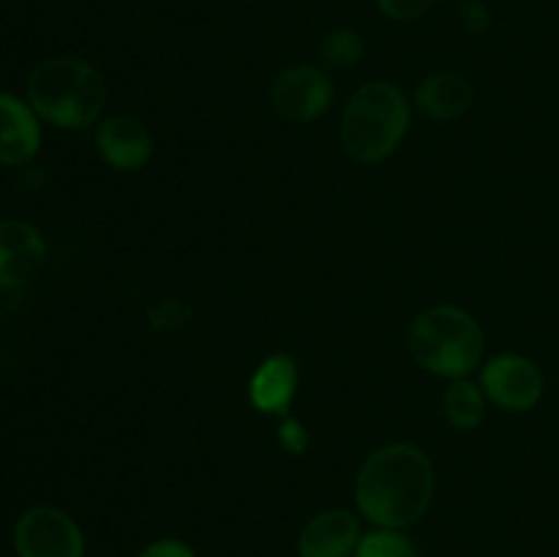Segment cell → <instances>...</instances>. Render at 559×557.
Here are the masks:
<instances>
[{
  "mask_svg": "<svg viewBox=\"0 0 559 557\" xmlns=\"http://www.w3.org/2000/svg\"><path fill=\"white\" fill-rule=\"evenodd\" d=\"M475 85L462 71H435L415 87L413 104L429 120H456L473 107Z\"/></svg>",
  "mask_w": 559,
  "mask_h": 557,
  "instance_id": "4fadbf2b",
  "label": "cell"
},
{
  "mask_svg": "<svg viewBox=\"0 0 559 557\" xmlns=\"http://www.w3.org/2000/svg\"><path fill=\"white\" fill-rule=\"evenodd\" d=\"M333 96V80L325 71V66H289L287 71L271 82V107L287 123H311V120L322 118L331 109Z\"/></svg>",
  "mask_w": 559,
  "mask_h": 557,
  "instance_id": "5b68a950",
  "label": "cell"
},
{
  "mask_svg": "<svg viewBox=\"0 0 559 557\" xmlns=\"http://www.w3.org/2000/svg\"><path fill=\"white\" fill-rule=\"evenodd\" d=\"M41 147V118L14 93H0V164L22 167Z\"/></svg>",
  "mask_w": 559,
  "mask_h": 557,
  "instance_id": "7c38bea8",
  "label": "cell"
},
{
  "mask_svg": "<svg viewBox=\"0 0 559 557\" xmlns=\"http://www.w3.org/2000/svg\"><path fill=\"white\" fill-rule=\"evenodd\" d=\"M278 446L289 457H300V453L309 451V429H306L304 420H298L295 415H284L282 424H278Z\"/></svg>",
  "mask_w": 559,
  "mask_h": 557,
  "instance_id": "e0dca14e",
  "label": "cell"
},
{
  "mask_svg": "<svg viewBox=\"0 0 559 557\" xmlns=\"http://www.w3.org/2000/svg\"><path fill=\"white\" fill-rule=\"evenodd\" d=\"M435 0H377V9L393 22H413L424 16Z\"/></svg>",
  "mask_w": 559,
  "mask_h": 557,
  "instance_id": "ac0fdd59",
  "label": "cell"
},
{
  "mask_svg": "<svg viewBox=\"0 0 559 557\" xmlns=\"http://www.w3.org/2000/svg\"><path fill=\"white\" fill-rule=\"evenodd\" d=\"M96 151L118 173H140L153 158V137L145 123L129 115H109L96 123Z\"/></svg>",
  "mask_w": 559,
  "mask_h": 557,
  "instance_id": "9c48e42d",
  "label": "cell"
},
{
  "mask_svg": "<svg viewBox=\"0 0 559 557\" xmlns=\"http://www.w3.org/2000/svg\"><path fill=\"white\" fill-rule=\"evenodd\" d=\"M435 464L413 442L377 448L355 475V506L374 528L404 530L420 522L435 502Z\"/></svg>",
  "mask_w": 559,
  "mask_h": 557,
  "instance_id": "6da1fadb",
  "label": "cell"
},
{
  "mask_svg": "<svg viewBox=\"0 0 559 557\" xmlns=\"http://www.w3.org/2000/svg\"><path fill=\"white\" fill-rule=\"evenodd\" d=\"M407 353L429 375L462 380L473 375L484 358V328L459 306H429L409 322Z\"/></svg>",
  "mask_w": 559,
  "mask_h": 557,
  "instance_id": "277c9868",
  "label": "cell"
},
{
  "mask_svg": "<svg viewBox=\"0 0 559 557\" xmlns=\"http://www.w3.org/2000/svg\"><path fill=\"white\" fill-rule=\"evenodd\" d=\"M353 557H420L413 541L404 535V530L374 528L360 535V544Z\"/></svg>",
  "mask_w": 559,
  "mask_h": 557,
  "instance_id": "2e32d148",
  "label": "cell"
},
{
  "mask_svg": "<svg viewBox=\"0 0 559 557\" xmlns=\"http://www.w3.org/2000/svg\"><path fill=\"white\" fill-rule=\"evenodd\" d=\"M459 14H462L464 27H467L469 33H486V31H489L491 14H489V9H486L484 3H478V0H467V3L462 5V11H459Z\"/></svg>",
  "mask_w": 559,
  "mask_h": 557,
  "instance_id": "ffe728a7",
  "label": "cell"
},
{
  "mask_svg": "<svg viewBox=\"0 0 559 557\" xmlns=\"http://www.w3.org/2000/svg\"><path fill=\"white\" fill-rule=\"evenodd\" d=\"M413 107L393 82L374 80L349 96L342 112V145L360 164H380L399 151L409 131Z\"/></svg>",
  "mask_w": 559,
  "mask_h": 557,
  "instance_id": "3957f363",
  "label": "cell"
},
{
  "mask_svg": "<svg viewBox=\"0 0 559 557\" xmlns=\"http://www.w3.org/2000/svg\"><path fill=\"white\" fill-rule=\"evenodd\" d=\"M360 535V522L353 511L328 508L304 524L295 552L298 557H353Z\"/></svg>",
  "mask_w": 559,
  "mask_h": 557,
  "instance_id": "8fae6325",
  "label": "cell"
},
{
  "mask_svg": "<svg viewBox=\"0 0 559 557\" xmlns=\"http://www.w3.org/2000/svg\"><path fill=\"white\" fill-rule=\"evenodd\" d=\"M16 557H82L85 533L71 513L52 506H36L14 524Z\"/></svg>",
  "mask_w": 559,
  "mask_h": 557,
  "instance_id": "8992f818",
  "label": "cell"
},
{
  "mask_svg": "<svg viewBox=\"0 0 559 557\" xmlns=\"http://www.w3.org/2000/svg\"><path fill=\"white\" fill-rule=\"evenodd\" d=\"M27 104L44 123L76 131L96 126L107 104V82L102 71L74 55L41 60L27 76Z\"/></svg>",
  "mask_w": 559,
  "mask_h": 557,
  "instance_id": "7a4b0ae2",
  "label": "cell"
},
{
  "mask_svg": "<svg viewBox=\"0 0 559 557\" xmlns=\"http://www.w3.org/2000/svg\"><path fill=\"white\" fill-rule=\"evenodd\" d=\"M47 260L41 229L22 218H0V287L16 289L38 276Z\"/></svg>",
  "mask_w": 559,
  "mask_h": 557,
  "instance_id": "ba28073f",
  "label": "cell"
},
{
  "mask_svg": "<svg viewBox=\"0 0 559 557\" xmlns=\"http://www.w3.org/2000/svg\"><path fill=\"white\" fill-rule=\"evenodd\" d=\"M136 557H197V552L180 538H158L151 541Z\"/></svg>",
  "mask_w": 559,
  "mask_h": 557,
  "instance_id": "d6986e66",
  "label": "cell"
},
{
  "mask_svg": "<svg viewBox=\"0 0 559 557\" xmlns=\"http://www.w3.org/2000/svg\"><path fill=\"white\" fill-rule=\"evenodd\" d=\"M486 393L478 382L467 380H451L445 396H442V413L445 420L459 431H473L484 424L486 418Z\"/></svg>",
  "mask_w": 559,
  "mask_h": 557,
  "instance_id": "5bb4252c",
  "label": "cell"
},
{
  "mask_svg": "<svg viewBox=\"0 0 559 557\" xmlns=\"http://www.w3.org/2000/svg\"><path fill=\"white\" fill-rule=\"evenodd\" d=\"M300 366L298 358L289 353H273L251 371L249 377V404L262 415H276L284 418L293 410L298 396Z\"/></svg>",
  "mask_w": 559,
  "mask_h": 557,
  "instance_id": "30bf717a",
  "label": "cell"
},
{
  "mask_svg": "<svg viewBox=\"0 0 559 557\" xmlns=\"http://www.w3.org/2000/svg\"><path fill=\"white\" fill-rule=\"evenodd\" d=\"M478 386L484 388L486 399L506 413H527L546 391L540 366L519 353H502L486 360Z\"/></svg>",
  "mask_w": 559,
  "mask_h": 557,
  "instance_id": "52a82bcc",
  "label": "cell"
},
{
  "mask_svg": "<svg viewBox=\"0 0 559 557\" xmlns=\"http://www.w3.org/2000/svg\"><path fill=\"white\" fill-rule=\"evenodd\" d=\"M366 42L355 27H336L320 44V58L325 69L349 71L364 60Z\"/></svg>",
  "mask_w": 559,
  "mask_h": 557,
  "instance_id": "9a60e30c",
  "label": "cell"
}]
</instances>
